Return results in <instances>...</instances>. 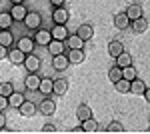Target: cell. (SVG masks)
I'll list each match as a JSON object with an SVG mask.
<instances>
[{
  "label": "cell",
  "mask_w": 150,
  "mask_h": 134,
  "mask_svg": "<svg viewBox=\"0 0 150 134\" xmlns=\"http://www.w3.org/2000/svg\"><path fill=\"white\" fill-rule=\"evenodd\" d=\"M144 90H146L144 80H140L138 76H136L134 80H130V94H134V96H142V94H144Z\"/></svg>",
  "instance_id": "2e32d148"
},
{
  "label": "cell",
  "mask_w": 150,
  "mask_h": 134,
  "mask_svg": "<svg viewBox=\"0 0 150 134\" xmlns=\"http://www.w3.org/2000/svg\"><path fill=\"white\" fill-rule=\"evenodd\" d=\"M6 108H8V96H2V94H0V110L4 112Z\"/></svg>",
  "instance_id": "d590c367"
},
{
  "label": "cell",
  "mask_w": 150,
  "mask_h": 134,
  "mask_svg": "<svg viewBox=\"0 0 150 134\" xmlns=\"http://www.w3.org/2000/svg\"><path fill=\"white\" fill-rule=\"evenodd\" d=\"M114 88H116L118 94H128V92H130V80H126V78L116 80V82H114Z\"/></svg>",
  "instance_id": "f1b7e54d"
},
{
  "label": "cell",
  "mask_w": 150,
  "mask_h": 134,
  "mask_svg": "<svg viewBox=\"0 0 150 134\" xmlns=\"http://www.w3.org/2000/svg\"><path fill=\"white\" fill-rule=\"evenodd\" d=\"M38 112L44 114V116H52L56 112V102L52 100V98H48V96H44L40 100V104H38Z\"/></svg>",
  "instance_id": "5b68a950"
},
{
  "label": "cell",
  "mask_w": 150,
  "mask_h": 134,
  "mask_svg": "<svg viewBox=\"0 0 150 134\" xmlns=\"http://www.w3.org/2000/svg\"><path fill=\"white\" fill-rule=\"evenodd\" d=\"M122 78V68L120 66H110V70H108V80H110V82H112V84H114L116 80H120Z\"/></svg>",
  "instance_id": "1f68e13d"
},
{
  "label": "cell",
  "mask_w": 150,
  "mask_h": 134,
  "mask_svg": "<svg viewBox=\"0 0 150 134\" xmlns=\"http://www.w3.org/2000/svg\"><path fill=\"white\" fill-rule=\"evenodd\" d=\"M8 60H10L12 66H22L24 58H26V54H24L20 48H8V56H6Z\"/></svg>",
  "instance_id": "9c48e42d"
},
{
  "label": "cell",
  "mask_w": 150,
  "mask_h": 134,
  "mask_svg": "<svg viewBox=\"0 0 150 134\" xmlns=\"http://www.w3.org/2000/svg\"><path fill=\"white\" fill-rule=\"evenodd\" d=\"M114 60H116L114 64H116V66H120V68H124V66H128V64H132V56L128 54L126 50H124L122 54H118Z\"/></svg>",
  "instance_id": "f546056e"
},
{
  "label": "cell",
  "mask_w": 150,
  "mask_h": 134,
  "mask_svg": "<svg viewBox=\"0 0 150 134\" xmlns=\"http://www.w3.org/2000/svg\"><path fill=\"white\" fill-rule=\"evenodd\" d=\"M16 110H18V114H20V116H24V118H32L36 112H38V104H34L32 100H24L22 104L16 108Z\"/></svg>",
  "instance_id": "3957f363"
},
{
  "label": "cell",
  "mask_w": 150,
  "mask_h": 134,
  "mask_svg": "<svg viewBox=\"0 0 150 134\" xmlns=\"http://www.w3.org/2000/svg\"><path fill=\"white\" fill-rule=\"evenodd\" d=\"M52 90H54V80L52 78H42L40 80V86H38V92H40V94L48 96V94H52Z\"/></svg>",
  "instance_id": "d4e9b609"
},
{
  "label": "cell",
  "mask_w": 150,
  "mask_h": 134,
  "mask_svg": "<svg viewBox=\"0 0 150 134\" xmlns=\"http://www.w3.org/2000/svg\"><path fill=\"white\" fill-rule=\"evenodd\" d=\"M56 130H58V128L54 126V124H50V122H46L44 126H42V134H54Z\"/></svg>",
  "instance_id": "e575fe53"
},
{
  "label": "cell",
  "mask_w": 150,
  "mask_h": 134,
  "mask_svg": "<svg viewBox=\"0 0 150 134\" xmlns=\"http://www.w3.org/2000/svg\"><path fill=\"white\" fill-rule=\"evenodd\" d=\"M48 52H50V56H56V54H64L66 52V44H64V40H50L48 42Z\"/></svg>",
  "instance_id": "4fadbf2b"
},
{
  "label": "cell",
  "mask_w": 150,
  "mask_h": 134,
  "mask_svg": "<svg viewBox=\"0 0 150 134\" xmlns=\"http://www.w3.org/2000/svg\"><path fill=\"white\" fill-rule=\"evenodd\" d=\"M50 34H52L54 40H66L70 32H68V28H66V24H54L50 28Z\"/></svg>",
  "instance_id": "7c38bea8"
},
{
  "label": "cell",
  "mask_w": 150,
  "mask_h": 134,
  "mask_svg": "<svg viewBox=\"0 0 150 134\" xmlns=\"http://www.w3.org/2000/svg\"><path fill=\"white\" fill-rule=\"evenodd\" d=\"M24 26H26V30H38L40 26H42V14L36 10H28V14L24 16Z\"/></svg>",
  "instance_id": "6da1fadb"
},
{
  "label": "cell",
  "mask_w": 150,
  "mask_h": 134,
  "mask_svg": "<svg viewBox=\"0 0 150 134\" xmlns=\"http://www.w3.org/2000/svg\"><path fill=\"white\" fill-rule=\"evenodd\" d=\"M34 46H36V42H34V38H32V36H20V38H18V42H16V48H20L24 54L34 52Z\"/></svg>",
  "instance_id": "ba28073f"
},
{
  "label": "cell",
  "mask_w": 150,
  "mask_h": 134,
  "mask_svg": "<svg viewBox=\"0 0 150 134\" xmlns=\"http://www.w3.org/2000/svg\"><path fill=\"white\" fill-rule=\"evenodd\" d=\"M68 92V80L66 78H56L54 80V90H52V94H56V96H64Z\"/></svg>",
  "instance_id": "d6986e66"
},
{
  "label": "cell",
  "mask_w": 150,
  "mask_h": 134,
  "mask_svg": "<svg viewBox=\"0 0 150 134\" xmlns=\"http://www.w3.org/2000/svg\"><path fill=\"white\" fill-rule=\"evenodd\" d=\"M76 34L80 36L84 42H88V40L94 36V28L90 26V24H80V26H78V30H76Z\"/></svg>",
  "instance_id": "603a6c76"
},
{
  "label": "cell",
  "mask_w": 150,
  "mask_h": 134,
  "mask_svg": "<svg viewBox=\"0 0 150 134\" xmlns=\"http://www.w3.org/2000/svg\"><path fill=\"white\" fill-rule=\"evenodd\" d=\"M138 76V72H136V68L132 66V64H128V66L122 68V78H126V80H134Z\"/></svg>",
  "instance_id": "d6a6232c"
},
{
  "label": "cell",
  "mask_w": 150,
  "mask_h": 134,
  "mask_svg": "<svg viewBox=\"0 0 150 134\" xmlns=\"http://www.w3.org/2000/svg\"><path fill=\"white\" fill-rule=\"evenodd\" d=\"M92 116V108L88 106V104H78V108H76V118L80 120V122H84L86 118H90Z\"/></svg>",
  "instance_id": "484cf974"
},
{
  "label": "cell",
  "mask_w": 150,
  "mask_h": 134,
  "mask_svg": "<svg viewBox=\"0 0 150 134\" xmlns=\"http://www.w3.org/2000/svg\"><path fill=\"white\" fill-rule=\"evenodd\" d=\"M126 48H124V44L120 42V40H110L108 42V56L110 58H116L118 54H122Z\"/></svg>",
  "instance_id": "ac0fdd59"
},
{
  "label": "cell",
  "mask_w": 150,
  "mask_h": 134,
  "mask_svg": "<svg viewBox=\"0 0 150 134\" xmlns=\"http://www.w3.org/2000/svg\"><path fill=\"white\" fill-rule=\"evenodd\" d=\"M50 4H52V8H56V6H64L66 0H50Z\"/></svg>",
  "instance_id": "8d00e7d4"
},
{
  "label": "cell",
  "mask_w": 150,
  "mask_h": 134,
  "mask_svg": "<svg viewBox=\"0 0 150 134\" xmlns=\"http://www.w3.org/2000/svg\"><path fill=\"white\" fill-rule=\"evenodd\" d=\"M80 124H82V130H84V132H88V134L98 132V120H94L92 116H90V118H86V120L80 122Z\"/></svg>",
  "instance_id": "4316f807"
},
{
  "label": "cell",
  "mask_w": 150,
  "mask_h": 134,
  "mask_svg": "<svg viewBox=\"0 0 150 134\" xmlns=\"http://www.w3.org/2000/svg\"><path fill=\"white\" fill-rule=\"evenodd\" d=\"M124 12H126V16H128V20H130V22H132V20H136V18H140V16L144 14L140 4H128V8Z\"/></svg>",
  "instance_id": "7402d4cb"
},
{
  "label": "cell",
  "mask_w": 150,
  "mask_h": 134,
  "mask_svg": "<svg viewBox=\"0 0 150 134\" xmlns=\"http://www.w3.org/2000/svg\"><path fill=\"white\" fill-rule=\"evenodd\" d=\"M106 132L108 134H122L124 132V126H122V122H118V120H110L108 126H106Z\"/></svg>",
  "instance_id": "4dcf8cb0"
},
{
  "label": "cell",
  "mask_w": 150,
  "mask_h": 134,
  "mask_svg": "<svg viewBox=\"0 0 150 134\" xmlns=\"http://www.w3.org/2000/svg\"><path fill=\"white\" fill-rule=\"evenodd\" d=\"M68 60H70V64H82L84 62V50L82 48H74V50H68Z\"/></svg>",
  "instance_id": "ffe728a7"
},
{
  "label": "cell",
  "mask_w": 150,
  "mask_h": 134,
  "mask_svg": "<svg viewBox=\"0 0 150 134\" xmlns=\"http://www.w3.org/2000/svg\"><path fill=\"white\" fill-rule=\"evenodd\" d=\"M12 92H14L12 82H0V94H2V96H10Z\"/></svg>",
  "instance_id": "836d02e7"
},
{
  "label": "cell",
  "mask_w": 150,
  "mask_h": 134,
  "mask_svg": "<svg viewBox=\"0 0 150 134\" xmlns=\"http://www.w3.org/2000/svg\"><path fill=\"white\" fill-rule=\"evenodd\" d=\"M40 76H38V72H28L26 74V78H24V88L28 90V92H36L38 86H40Z\"/></svg>",
  "instance_id": "52a82bcc"
},
{
  "label": "cell",
  "mask_w": 150,
  "mask_h": 134,
  "mask_svg": "<svg viewBox=\"0 0 150 134\" xmlns=\"http://www.w3.org/2000/svg\"><path fill=\"white\" fill-rule=\"evenodd\" d=\"M22 66L26 68V72H38V70H40V66H42V62H40V58H38L34 52H30V54H26Z\"/></svg>",
  "instance_id": "7a4b0ae2"
},
{
  "label": "cell",
  "mask_w": 150,
  "mask_h": 134,
  "mask_svg": "<svg viewBox=\"0 0 150 134\" xmlns=\"http://www.w3.org/2000/svg\"><path fill=\"white\" fill-rule=\"evenodd\" d=\"M130 30L134 34H144L146 30H148V20L144 18V16H140V18H136V20H132L130 22Z\"/></svg>",
  "instance_id": "5bb4252c"
},
{
  "label": "cell",
  "mask_w": 150,
  "mask_h": 134,
  "mask_svg": "<svg viewBox=\"0 0 150 134\" xmlns=\"http://www.w3.org/2000/svg\"><path fill=\"white\" fill-rule=\"evenodd\" d=\"M12 4H24V0H10Z\"/></svg>",
  "instance_id": "7bdbcfd3"
},
{
  "label": "cell",
  "mask_w": 150,
  "mask_h": 134,
  "mask_svg": "<svg viewBox=\"0 0 150 134\" xmlns=\"http://www.w3.org/2000/svg\"><path fill=\"white\" fill-rule=\"evenodd\" d=\"M0 44L6 46V48H10L14 44V34H12L10 28H2L0 30Z\"/></svg>",
  "instance_id": "44dd1931"
},
{
  "label": "cell",
  "mask_w": 150,
  "mask_h": 134,
  "mask_svg": "<svg viewBox=\"0 0 150 134\" xmlns=\"http://www.w3.org/2000/svg\"><path fill=\"white\" fill-rule=\"evenodd\" d=\"M12 24H14L12 14L8 10H2L0 12V30H2V28H12Z\"/></svg>",
  "instance_id": "83f0119b"
},
{
  "label": "cell",
  "mask_w": 150,
  "mask_h": 134,
  "mask_svg": "<svg viewBox=\"0 0 150 134\" xmlns=\"http://www.w3.org/2000/svg\"><path fill=\"white\" fill-rule=\"evenodd\" d=\"M12 14V18H14V22H22L24 16L28 14V8L24 6V4H12L10 10H8Z\"/></svg>",
  "instance_id": "8fae6325"
},
{
  "label": "cell",
  "mask_w": 150,
  "mask_h": 134,
  "mask_svg": "<svg viewBox=\"0 0 150 134\" xmlns=\"http://www.w3.org/2000/svg\"><path fill=\"white\" fill-rule=\"evenodd\" d=\"M84 132V130H82V126H78V128H72V130H70V134H82Z\"/></svg>",
  "instance_id": "60d3db41"
},
{
  "label": "cell",
  "mask_w": 150,
  "mask_h": 134,
  "mask_svg": "<svg viewBox=\"0 0 150 134\" xmlns=\"http://www.w3.org/2000/svg\"><path fill=\"white\" fill-rule=\"evenodd\" d=\"M64 44H66L68 50H74V48H84V40L78 34H68V38L64 40Z\"/></svg>",
  "instance_id": "e0dca14e"
},
{
  "label": "cell",
  "mask_w": 150,
  "mask_h": 134,
  "mask_svg": "<svg viewBox=\"0 0 150 134\" xmlns=\"http://www.w3.org/2000/svg\"><path fill=\"white\" fill-rule=\"evenodd\" d=\"M2 126H6V116H4V112L0 110V128Z\"/></svg>",
  "instance_id": "f35d334b"
},
{
  "label": "cell",
  "mask_w": 150,
  "mask_h": 134,
  "mask_svg": "<svg viewBox=\"0 0 150 134\" xmlns=\"http://www.w3.org/2000/svg\"><path fill=\"white\" fill-rule=\"evenodd\" d=\"M70 20V12L66 10V6H56L52 10V22L54 24H68Z\"/></svg>",
  "instance_id": "277c9868"
},
{
  "label": "cell",
  "mask_w": 150,
  "mask_h": 134,
  "mask_svg": "<svg viewBox=\"0 0 150 134\" xmlns=\"http://www.w3.org/2000/svg\"><path fill=\"white\" fill-rule=\"evenodd\" d=\"M142 96H144V100L150 104V88H148V86H146V90H144V94H142Z\"/></svg>",
  "instance_id": "ab89813d"
},
{
  "label": "cell",
  "mask_w": 150,
  "mask_h": 134,
  "mask_svg": "<svg viewBox=\"0 0 150 134\" xmlns=\"http://www.w3.org/2000/svg\"><path fill=\"white\" fill-rule=\"evenodd\" d=\"M68 66H70V60H68V56H66V54L52 56V68H54L56 72H64Z\"/></svg>",
  "instance_id": "30bf717a"
},
{
  "label": "cell",
  "mask_w": 150,
  "mask_h": 134,
  "mask_svg": "<svg viewBox=\"0 0 150 134\" xmlns=\"http://www.w3.org/2000/svg\"><path fill=\"white\" fill-rule=\"evenodd\" d=\"M6 56H8V48L0 44V60H2V58H6Z\"/></svg>",
  "instance_id": "74e56055"
},
{
  "label": "cell",
  "mask_w": 150,
  "mask_h": 134,
  "mask_svg": "<svg viewBox=\"0 0 150 134\" xmlns=\"http://www.w3.org/2000/svg\"><path fill=\"white\" fill-rule=\"evenodd\" d=\"M146 132H148V134H150V126H148V128H146Z\"/></svg>",
  "instance_id": "ee69618b"
},
{
  "label": "cell",
  "mask_w": 150,
  "mask_h": 134,
  "mask_svg": "<svg viewBox=\"0 0 150 134\" xmlns=\"http://www.w3.org/2000/svg\"><path fill=\"white\" fill-rule=\"evenodd\" d=\"M112 24H114V28H118V30H126L128 26H130V20H128L126 12H118V14H114Z\"/></svg>",
  "instance_id": "9a60e30c"
},
{
  "label": "cell",
  "mask_w": 150,
  "mask_h": 134,
  "mask_svg": "<svg viewBox=\"0 0 150 134\" xmlns=\"http://www.w3.org/2000/svg\"><path fill=\"white\" fill-rule=\"evenodd\" d=\"M32 38H34V42L38 46H48V42L52 40V34H50L48 28H42V26H40L38 30H34V36H32Z\"/></svg>",
  "instance_id": "8992f818"
},
{
  "label": "cell",
  "mask_w": 150,
  "mask_h": 134,
  "mask_svg": "<svg viewBox=\"0 0 150 134\" xmlns=\"http://www.w3.org/2000/svg\"><path fill=\"white\" fill-rule=\"evenodd\" d=\"M24 100H26V94H22V92H16V90H14L10 96H8V106H10V108H18V106H20Z\"/></svg>",
  "instance_id": "cb8c5ba5"
},
{
  "label": "cell",
  "mask_w": 150,
  "mask_h": 134,
  "mask_svg": "<svg viewBox=\"0 0 150 134\" xmlns=\"http://www.w3.org/2000/svg\"><path fill=\"white\" fill-rule=\"evenodd\" d=\"M0 134H12V130L6 128V126H2V128H0Z\"/></svg>",
  "instance_id": "b9f144b4"
}]
</instances>
